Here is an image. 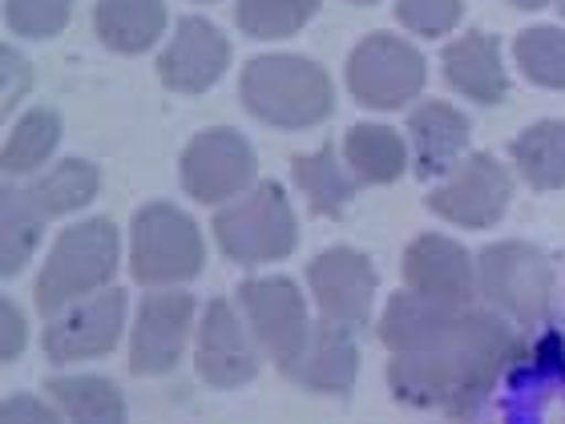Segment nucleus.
Wrapping results in <instances>:
<instances>
[{
  "mask_svg": "<svg viewBox=\"0 0 565 424\" xmlns=\"http://www.w3.org/2000/svg\"><path fill=\"white\" fill-rule=\"evenodd\" d=\"M518 331L493 307H465L452 328L424 352L392 356L388 389L413 409H445L448 416H477L493 384L518 360Z\"/></svg>",
  "mask_w": 565,
  "mask_h": 424,
  "instance_id": "obj_1",
  "label": "nucleus"
},
{
  "mask_svg": "<svg viewBox=\"0 0 565 424\" xmlns=\"http://www.w3.org/2000/svg\"><path fill=\"white\" fill-rule=\"evenodd\" d=\"M243 106L267 126L307 130L331 114L335 89L323 65L295 53H267L243 70Z\"/></svg>",
  "mask_w": 565,
  "mask_h": 424,
  "instance_id": "obj_2",
  "label": "nucleus"
},
{
  "mask_svg": "<svg viewBox=\"0 0 565 424\" xmlns=\"http://www.w3.org/2000/svg\"><path fill=\"white\" fill-rule=\"evenodd\" d=\"M118 226L109 219H85V223L70 226L36 279L41 311H61L77 299L106 292V283L118 272Z\"/></svg>",
  "mask_w": 565,
  "mask_h": 424,
  "instance_id": "obj_3",
  "label": "nucleus"
},
{
  "mask_svg": "<svg viewBox=\"0 0 565 424\" xmlns=\"http://www.w3.org/2000/svg\"><path fill=\"white\" fill-rule=\"evenodd\" d=\"M214 239H218L226 259L243 263V267H259V263L291 255L299 243V226H295L287 194L275 182H259L214 214Z\"/></svg>",
  "mask_w": 565,
  "mask_h": 424,
  "instance_id": "obj_4",
  "label": "nucleus"
},
{
  "mask_svg": "<svg viewBox=\"0 0 565 424\" xmlns=\"http://www.w3.org/2000/svg\"><path fill=\"white\" fill-rule=\"evenodd\" d=\"M206 251H202V231L190 214H182L170 202H146L134 214L130 231V272L146 287H170L186 283L202 272Z\"/></svg>",
  "mask_w": 565,
  "mask_h": 424,
  "instance_id": "obj_5",
  "label": "nucleus"
},
{
  "mask_svg": "<svg viewBox=\"0 0 565 424\" xmlns=\"http://www.w3.org/2000/svg\"><path fill=\"white\" fill-rule=\"evenodd\" d=\"M477 287L493 311L525 328L554 311V263L533 243H497L477 259Z\"/></svg>",
  "mask_w": 565,
  "mask_h": 424,
  "instance_id": "obj_6",
  "label": "nucleus"
},
{
  "mask_svg": "<svg viewBox=\"0 0 565 424\" xmlns=\"http://www.w3.org/2000/svg\"><path fill=\"white\" fill-rule=\"evenodd\" d=\"M420 49L401 41L396 33H372L352 49L348 57V85L352 97L367 109L408 106L424 89Z\"/></svg>",
  "mask_w": 565,
  "mask_h": 424,
  "instance_id": "obj_7",
  "label": "nucleus"
},
{
  "mask_svg": "<svg viewBox=\"0 0 565 424\" xmlns=\"http://www.w3.org/2000/svg\"><path fill=\"white\" fill-rule=\"evenodd\" d=\"M182 187L194 202H231L255 187V150L238 130L214 126L190 138L182 153Z\"/></svg>",
  "mask_w": 565,
  "mask_h": 424,
  "instance_id": "obj_8",
  "label": "nucleus"
},
{
  "mask_svg": "<svg viewBox=\"0 0 565 424\" xmlns=\"http://www.w3.org/2000/svg\"><path fill=\"white\" fill-rule=\"evenodd\" d=\"M126 328V292L106 287V292L77 299V304L53 311L45 328V356L53 364H77V360H97L109 356Z\"/></svg>",
  "mask_w": 565,
  "mask_h": 424,
  "instance_id": "obj_9",
  "label": "nucleus"
},
{
  "mask_svg": "<svg viewBox=\"0 0 565 424\" xmlns=\"http://www.w3.org/2000/svg\"><path fill=\"white\" fill-rule=\"evenodd\" d=\"M509 199H513V178L493 153H469L465 162L445 174V182L428 194L433 214L448 219L469 231H484L505 214Z\"/></svg>",
  "mask_w": 565,
  "mask_h": 424,
  "instance_id": "obj_10",
  "label": "nucleus"
},
{
  "mask_svg": "<svg viewBox=\"0 0 565 424\" xmlns=\"http://www.w3.org/2000/svg\"><path fill=\"white\" fill-rule=\"evenodd\" d=\"M238 307L247 316V328L259 343V352L271 356L275 364H287L303 348L307 331H311V316H307L299 283L282 279V275L247 279L238 287Z\"/></svg>",
  "mask_w": 565,
  "mask_h": 424,
  "instance_id": "obj_11",
  "label": "nucleus"
},
{
  "mask_svg": "<svg viewBox=\"0 0 565 424\" xmlns=\"http://www.w3.org/2000/svg\"><path fill=\"white\" fill-rule=\"evenodd\" d=\"M194 368L211 389H243L259 377V343L226 299H211L202 311Z\"/></svg>",
  "mask_w": 565,
  "mask_h": 424,
  "instance_id": "obj_12",
  "label": "nucleus"
},
{
  "mask_svg": "<svg viewBox=\"0 0 565 424\" xmlns=\"http://www.w3.org/2000/svg\"><path fill=\"white\" fill-rule=\"evenodd\" d=\"M307 283L316 295L319 316L340 328H360L367 319L372 295H376V267L367 255L352 247H331L311 259Z\"/></svg>",
  "mask_w": 565,
  "mask_h": 424,
  "instance_id": "obj_13",
  "label": "nucleus"
},
{
  "mask_svg": "<svg viewBox=\"0 0 565 424\" xmlns=\"http://www.w3.org/2000/svg\"><path fill=\"white\" fill-rule=\"evenodd\" d=\"M194 324V299L186 292H153L138 304L130 336V368L138 377H162L178 364Z\"/></svg>",
  "mask_w": 565,
  "mask_h": 424,
  "instance_id": "obj_14",
  "label": "nucleus"
},
{
  "mask_svg": "<svg viewBox=\"0 0 565 424\" xmlns=\"http://www.w3.org/2000/svg\"><path fill=\"white\" fill-rule=\"evenodd\" d=\"M404 279L408 292L424 295L440 307L465 311L477 299V267H472L469 251L452 243L448 235H420L404 255Z\"/></svg>",
  "mask_w": 565,
  "mask_h": 424,
  "instance_id": "obj_15",
  "label": "nucleus"
},
{
  "mask_svg": "<svg viewBox=\"0 0 565 424\" xmlns=\"http://www.w3.org/2000/svg\"><path fill=\"white\" fill-rule=\"evenodd\" d=\"M226 65H231V45L202 17H182L166 53L158 57V73L174 94H206L226 73Z\"/></svg>",
  "mask_w": 565,
  "mask_h": 424,
  "instance_id": "obj_16",
  "label": "nucleus"
},
{
  "mask_svg": "<svg viewBox=\"0 0 565 424\" xmlns=\"http://www.w3.org/2000/svg\"><path fill=\"white\" fill-rule=\"evenodd\" d=\"M282 377L299 384L307 392H323V396H343V392L355 384V368H360V352H355L352 328H340V324H328L319 319L307 331L303 348L287 360Z\"/></svg>",
  "mask_w": 565,
  "mask_h": 424,
  "instance_id": "obj_17",
  "label": "nucleus"
},
{
  "mask_svg": "<svg viewBox=\"0 0 565 424\" xmlns=\"http://www.w3.org/2000/svg\"><path fill=\"white\" fill-rule=\"evenodd\" d=\"M469 118L448 102H424L408 118V141H413V170L420 178L452 174L460 153L469 146Z\"/></svg>",
  "mask_w": 565,
  "mask_h": 424,
  "instance_id": "obj_18",
  "label": "nucleus"
},
{
  "mask_svg": "<svg viewBox=\"0 0 565 424\" xmlns=\"http://www.w3.org/2000/svg\"><path fill=\"white\" fill-rule=\"evenodd\" d=\"M448 85L477 106H497L509 94V73L501 61V45L489 33H465L445 49Z\"/></svg>",
  "mask_w": 565,
  "mask_h": 424,
  "instance_id": "obj_19",
  "label": "nucleus"
},
{
  "mask_svg": "<svg viewBox=\"0 0 565 424\" xmlns=\"http://www.w3.org/2000/svg\"><path fill=\"white\" fill-rule=\"evenodd\" d=\"M457 311L424 299L416 292H401L388 299V311L380 319V340L388 343L392 356H413L433 348L448 328H452Z\"/></svg>",
  "mask_w": 565,
  "mask_h": 424,
  "instance_id": "obj_20",
  "label": "nucleus"
},
{
  "mask_svg": "<svg viewBox=\"0 0 565 424\" xmlns=\"http://www.w3.org/2000/svg\"><path fill=\"white\" fill-rule=\"evenodd\" d=\"M408 146L396 130L380 126V121H360L348 130L343 138V162L355 174V182H372V187H384V182H396L408 166Z\"/></svg>",
  "mask_w": 565,
  "mask_h": 424,
  "instance_id": "obj_21",
  "label": "nucleus"
},
{
  "mask_svg": "<svg viewBox=\"0 0 565 424\" xmlns=\"http://www.w3.org/2000/svg\"><path fill=\"white\" fill-rule=\"evenodd\" d=\"M94 24L114 53H146L166 33V0H97Z\"/></svg>",
  "mask_w": 565,
  "mask_h": 424,
  "instance_id": "obj_22",
  "label": "nucleus"
},
{
  "mask_svg": "<svg viewBox=\"0 0 565 424\" xmlns=\"http://www.w3.org/2000/svg\"><path fill=\"white\" fill-rule=\"evenodd\" d=\"M291 178H295V187L303 190L307 206H311L316 214H328V219H340L343 206H348L355 194V174L335 158L331 146L295 158Z\"/></svg>",
  "mask_w": 565,
  "mask_h": 424,
  "instance_id": "obj_23",
  "label": "nucleus"
},
{
  "mask_svg": "<svg viewBox=\"0 0 565 424\" xmlns=\"http://www.w3.org/2000/svg\"><path fill=\"white\" fill-rule=\"evenodd\" d=\"M49 396L70 424H126V396L106 377H57Z\"/></svg>",
  "mask_w": 565,
  "mask_h": 424,
  "instance_id": "obj_24",
  "label": "nucleus"
},
{
  "mask_svg": "<svg viewBox=\"0 0 565 424\" xmlns=\"http://www.w3.org/2000/svg\"><path fill=\"white\" fill-rule=\"evenodd\" d=\"M513 162L533 190H565V121H533L513 138Z\"/></svg>",
  "mask_w": 565,
  "mask_h": 424,
  "instance_id": "obj_25",
  "label": "nucleus"
},
{
  "mask_svg": "<svg viewBox=\"0 0 565 424\" xmlns=\"http://www.w3.org/2000/svg\"><path fill=\"white\" fill-rule=\"evenodd\" d=\"M97 187H102V174H97L94 162H85V158H65V162H57L49 174H41L24 190H29V199L45 211V219H53V214H70V211L89 206Z\"/></svg>",
  "mask_w": 565,
  "mask_h": 424,
  "instance_id": "obj_26",
  "label": "nucleus"
},
{
  "mask_svg": "<svg viewBox=\"0 0 565 424\" xmlns=\"http://www.w3.org/2000/svg\"><path fill=\"white\" fill-rule=\"evenodd\" d=\"M41 231H45V211L29 199V190L4 187V223H0V272H4V279L33 259Z\"/></svg>",
  "mask_w": 565,
  "mask_h": 424,
  "instance_id": "obj_27",
  "label": "nucleus"
},
{
  "mask_svg": "<svg viewBox=\"0 0 565 424\" xmlns=\"http://www.w3.org/2000/svg\"><path fill=\"white\" fill-rule=\"evenodd\" d=\"M61 141V118L53 109H33L17 121L4 141V174H33L53 158Z\"/></svg>",
  "mask_w": 565,
  "mask_h": 424,
  "instance_id": "obj_28",
  "label": "nucleus"
},
{
  "mask_svg": "<svg viewBox=\"0 0 565 424\" xmlns=\"http://www.w3.org/2000/svg\"><path fill=\"white\" fill-rule=\"evenodd\" d=\"M319 12V0H238V29L259 41H279V36L299 33Z\"/></svg>",
  "mask_w": 565,
  "mask_h": 424,
  "instance_id": "obj_29",
  "label": "nucleus"
},
{
  "mask_svg": "<svg viewBox=\"0 0 565 424\" xmlns=\"http://www.w3.org/2000/svg\"><path fill=\"white\" fill-rule=\"evenodd\" d=\"M518 65L521 73L530 77L533 85L542 89H565V29H550V24H537V29H525L518 36Z\"/></svg>",
  "mask_w": 565,
  "mask_h": 424,
  "instance_id": "obj_30",
  "label": "nucleus"
},
{
  "mask_svg": "<svg viewBox=\"0 0 565 424\" xmlns=\"http://www.w3.org/2000/svg\"><path fill=\"white\" fill-rule=\"evenodd\" d=\"M70 12L73 0H4V21L21 36H57Z\"/></svg>",
  "mask_w": 565,
  "mask_h": 424,
  "instance_id": "obj_31",
  "label": "nucleus"
},
{
  "mask_svg": "<svg viewBox=\"0 0 565 424\" xmlns=\"http://www.w3.org/2000/svg\"><path fill=\"white\" fill-rule=\"evenodd\" d=\"M465 4L460 0H396V17L404 29L420 36H445L457 29Z\"/></svg>",
  "mask_w": 565,
  "mask_h": 424,
  "instance_id": "obj_32",
  "label": "nucleus"
},
{
  "mask_svg": "<svg viewBox=\"0 0 565 424\" xmlns=\"http://www.w3.org/2000/svg\"><path fill=\"white\" fill-rule=\"evenodd\" d=\"M0 424H61V416L49 404L36 401V396H9L4 413H0Z\"/></svg>",
  "mask_w": 565,
  "mask_h": 424,
  "instance_id": "obj_33",
  "label": "nucleus"
},
{
  "mask_svg": "<svg viewBox=\"0 0 565 424\" xmlns=\"http://www.w3.org/2000/svg\"><path fill=\"white\" fill-rule=\"evenodd\" d=\"M24 336H29V328H24L21 307L4 304L0 307V356H4V360H17L24 348Z\"/></svg>",
  "mask_w": 565,
  "mask_h": 424,
  "instance_id": "obj_34",
  "label": "nucleus"
},
{
  "mask_svg": "<svg viewBox=\"0 0 565 424\" xmlns=\"http://www.w3.org/2000/svg\"><path fill=\"white\" fill-rule=\"evenodd\" d=\"M33 82V70H29V61L17 53V49H4V109H12L17 102L24 97Z\"/></svg>",
  "mask_w": 565,
  "mask_h": 424,
  "instance_id": "obj_35",
  "label": "nucleus"
},
{
  "mask_svg": "<svg viewBox=\"0 0 565 424\" xmlns=\"http://www.w3.org/2000/svg\"><path fill=\"white\" fill-rule=\"evenodd\" d=\"M509 4H518V9H525V12H537V9H545L550 0H509Z\"/></svg>",
  "mask_w": 565,
  "mask_h": 424,
  "instance_id": "obj_36",
  "label": "nucleus"
},
{
  "mask_svg": "<svg viewBox=\"0 0 565 424\" xmlns=\"http://www.w3.org/2000/svg\"><path fill=\"white\" fill-rule=\"evenodd\" d=\"M352 4H376V0H352Z\"/></svg>",
  "mask_w": 565,
  "mask_h": 424,
  "instance_id": "obj_37",
  "label": "nucleus"
},
{
  "mask_svg": "<svg viewBox=\"0 0 565 424\" xmlns=\"http://www.w3.org/2000/svg\"><path fill=\"white\" fill-rule=\"evenodd\" d=\"M518 424H537V421H518Z\"/></svg>",
  "mask_w": 565,
  "mask_h": 424,
  "instance_id": "obj_38",
  "label": "nucleus"
},
{
  "mask_svg": "<svg viewBox=\"0 0 565 424\" xmlns=\"http://www.w3.org/2000/svg\"><path fill=\"white\" fill-rule=\"evenodd\" d=\"M562 17H565V0H562Z\"/></svg>",
  "mask_w": 565,
  "mask_h": 424,
  "instance_id": "obj_39",
  "label": "nucleus"
},
{
  "mask_svg": "<svg viewBox=\"0 0 565 424\" xmlns=\"http://www.w3.org/2000/svg\"><path fill=\"white\" fill-rule=\"evenodd\" d=\"M202 4H211V0H202Z\"/></svg>",
  "mask_w": 565,
  "mask_h": 424,
  "instance_id": "obj_40",
  "label": "nucleus"
}]
</instances>
